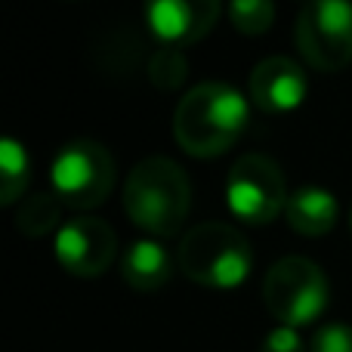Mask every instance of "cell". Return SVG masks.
Wrapping results in <instances>:
<instances>
[{
  "instance_id": "obj_9",
  "label": "cell",
  "mask_w": 352,
  "mask_h": 352,
  "mask_svg": "<svg viewBox=\"0 0 352 352\" xmlns=\"http://www.w3.org/2000/svg\"><path fill=\"white\" fill-rule=\"evenodd\" d=\"M219 0H146L148 31L161 47H188L210 34L219 19Z\"/></svg>"
},
{
  "instance_id": "obj_15",
  "label": "cell",
  "mask_w": 352,
  "mask_h": 352,
  "mask_svg": "<svg viewBox=\"0 0 352 352\" xmlns=\"http://www.w3.org/2000/svg\"><path fill=\"white\" fill-rule=\"evenodd\" d=\"M229 22L241 34H266L275 22V3L272 0H229Z\"/></svg>"
},
{
  "instance_id": "obj_1",
  "label": "cell",
  "mask_w": 352,
  "mask_h": 352,
  "mask_svg": "<svg viewBox=\"0 0 352 352\" xmlns=\"http://www.w3.org/2000/svg\"><path fill=\"white\" fill-rule=\"evenodd\" d=\"M248 130V102L229 84L207 80L179 99L173 115V136L192 158H217L229 152Z\"/></svg>"
},
{
  "instance_id": "obj_5",
  "label": "cell",
  "mask_w": 352,
  "mask_h": 352,
  "mask_svg": "<svg viewBox=\"0 0 352 352\" xmlns=\"http://www.w3.org/2000/svg\"><path fill=\"white\" fill-rule=\"evenodd\" d=\"M263 300L281 324L303 328L328 306V278L309 256H281L263 278Z\"/></svg>"
},
{
  "instance_id": "obj_3",
  "label": "cell",
  "mask_w": 352,
  "mask_h": 352,
  "mask_svg": "<svg viewBox=\"0 0 352 352\" xmlns=\"http://www.w3.org/2000/svg\"><path fill=\"white\" fill-rule=\"evenodd\" d=\"M176 263H179L182 275L195 285L229 291L250 275L254 254H250L248 238L235 226L210 219V223H198L182 235Z\"/></svg>"
},
{
  "instance_id": "obj_4",
  "label": "cell",
  "mask_w": 352,
  "mask_h": 352,
  "mask_svg": "<svg viewBox=\"0 0 352 352\" xmlns=\"http://www.w3.org/2000/svg\"><path fill=\"white\" fill-rule=\"evenodd\" d=\"M118 179L115 158L96 140H72L56 152L50 182L62 204L74 210H93L111 195Z\"/></svg>"
},
{
  "instance_id": "obj_17",
  "label": "cell",
  "mask_w": 352,
  "mask_h": 352,
  "mask_svg": "<svg viewBox=\"0 0 352 352\" xmlns=\"http://www.w3.org/2000/svg\"><path fill=\"white\" fill-rule=\"evenodd\" d=\"M309 352H352V324H324V328H318Z\"/></svg>"
},
{
  "instance_id": "obj_12",
  "label": "cell",
  "mask_w": 352,
  "mask_h": 352,
  "mask_svg": "<svg viewBox=\"0 0 352 352\" xmlns=\"http://www.w3.org/2000/svg\"><path fill=\"white\" fill-rule=\"evenodd\" d=\"M121 275L133 291H142V294L158 291V287H164L167 281H170L173 260L161 241L140 238V241H133L127 250H124Z\"/></svg>"
},
{
  "instance_id": "obj_2",
  "label": "cell",
  "mask_w": 352,
  "mask_h": 352,
  "mask_svg": "<svg viewBox=\"0 0 352 352\" xmlns=\"http://www.w3.org/2000/svg\"><path fill=\"white\" fill-rule=\"evenodd\" d=\"M192 207V182L170 158H146L127 173L124 210L140 229L152 235H176Z\"/></svg>"
},
{
  "instance_id": "obj_7",
  "label": "cell",
  "mask_w": 352,
  "mask_h": 352,
  "mask_svg": "<svg viewBox=\"0 0 352 352\" xmlns=\"http://www.w3.org/2000/svg\"><path fill=\"white\" fill-rule=\"evenodd\" d=\"M287 186L278 164L266 155H244L226 176V204L241 223L266 226L287 207Z\"/></svg>"
},
{
  "instance_id": "obj_8",
  "label": "cell",
  "mask_w": 352,
  "mask_h": 352,
  "mask_svg": "<svg viewBox=\"0 0 352 352\" xmlns=\"http://www.w3.org/2000/svg\"><path fill=\"white\" fill-rule=\"evenodd\" d=\"M118 235L105 219L74 217L56 235V260L78 278H96L115 263Z\"/></svg>"
},
{
  "instance_id": "obj_13",
  "label": "cell",
  "mask_w": 352,
  "mask_h": 352,
  "mask_svg": "<svg viewBox=\"0 0 352 352\" xmlns=\"http://www.w3.org/2000/svg\"><path fill=\"white\" fill-rule=\"evenodd\" d=\"M62 219V201L56 192H34L22 201L16 213V229L28 238H43L59 226Z\"/></svg>"
},
{
  "instance_id": "obj_11",
  "label": "cell",
  "mask_w": 352,
  "mask_h": 352,
  "mask_svg": "<svg viewBox=\"0 0 352 352\" xmlns=\"http://www.w3.org/2000/svg\"><path fill=\"white\" fill-rule=\"evenodd\" d=\"M337 213H340V204L337 198L322 186H303L287 198L285 207V219L297 235L306 238H318L328 235L337 223Z\"/></svg>"
},
{
  "instance_id": "obj_14",
  "label": "cell",
  "mask_w": 352,
  "mask_h": 352,
  "mask_svg": "<svg viewBox=\"0 0 352 352\" xmlns=\"http://www.w3.org/2000/svg\"><path fill=\"white\" fill-rule=\"evenodd\" d=\"M28 152L16 140H0V204H16L28 188Z\"/></svg>"
},
{
  "instance_id": "obj_18",
  "label": "cell",
  "mask_w": 352,
  "mask_h": 352,
  "mask_svg": "<svg viewBox=\"0 0 352 352\" xmlns=\"http://www.w3.org/2000/svg\"><path fill=\"white\" fill-rule=\"evenodd\" d=\"M260 352H306V346H303V340H300L297 328L281 324V328H275V331H269L266 334Z\"/></svg>"
},
{
  "instance_id": "obj_19",
  "label": "cell",
  "mask_w": 352,
  "mask_h": 352,
  "mask_svg": "<svg viewBox=\"0 0 352 352\" xmlns=\"http://www.w3.org/2000/svg\"><path fill=\"white\" fill-rule=\"evenodd\" d=\"M349 226H352V210H349Z\"/></svg>"
},
{
  "instance_id": "obj_10",
  "label": "cell",
  "mask_w": 352,
  "mask_h": 352,
  "mask_svg": "<svg viewBox=\"0 0 352 352\" xmlns=\"http://www.w3.org/2000/svg\"><path fill=\"white\" fill-rule=\"evenodd\" d=\"M248 96L266 115H287L306 99V74L287 56H269L250 72Z\"/></svg>"
},
{
  "instance_id": "obj_6",
  "label": "cell",
  "mask_w": 352,
  "mask_h": 352,
  "mask_svg": "<svg viewBox=\"0 0 352 352\" xmlns=\"http://www.w3.org/2000/svg\"><path fill=\"white\" fill-rule=\"evenodd\" d=\"M297 50L318 72H340L352 62V0H309L297 19Z\"/></svg>"
},
{
  "instance_id": "obj_16",
  "label": "cell",
  "mask_w": 352,
  "mask_h": 352,
  "mask_svg": "<svg viewBox=\"0 0 352 352\" xmlns=\"http://www.w3.org/2000/svg\"><path fill=\"white\" fill-rule=\"evenodd\" d=\"M188 68H186V56L176 47H158L148 59V80L158 90H179L186 80Z\"/></svg>"
}]
</instances>
